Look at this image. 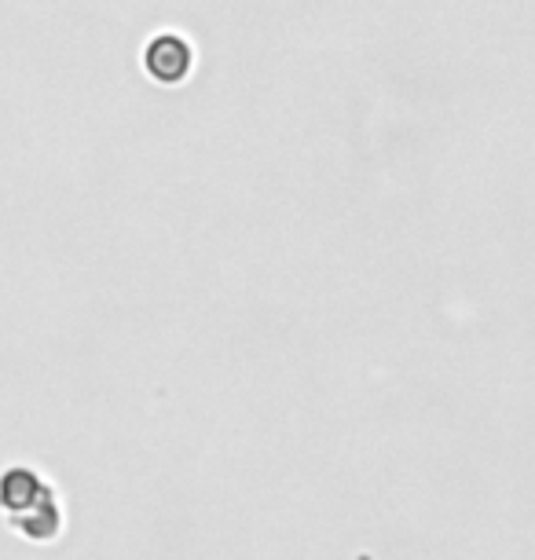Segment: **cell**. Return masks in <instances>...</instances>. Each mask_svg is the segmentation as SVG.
<instances>
[{"label":"cell","instance_id":"cell-1","mask_svg":"<svg viewBox=\"0 0 535 560\" xmlns=\"http://www.w3.org/2000/svg\"><path fill=\"white\" fill-rule=\"evenodd\" d=\"M143 70L159 84H184L195 70V48L181 34H159L143 48Z\"/></svg>","mask_w":535,"mask_h":560},{"label":"cell","instance_id":"cell-2","mask_svg":"<svg viewBox=\"0 0 535 560\" xmlns=\"http://www.w3.org/2000/svg\"><path fill=\"white\" fill-rule=\"evenodd\" d=\"M51 494H56V488L26 465H12V469L0 472V510H4L8 521H19L30 510L45 505Z\"/></svg>","mask_w":535,"mask_h":560},{"label":"cell","instance_id":"cell-3","mask_svg":"<svg viewBox=\"0 0 535 560\" xmlns=\"http://www.w3.org/2000/svg\"><path fill=\"white\" fill-rule=\"evenodd\" d=\"M8 524H12L23 538H30V542H51V538H59V532H62L59 494H51L45 505H37V510H30L26 516H19V521H8Z\"/></svg>","mask_w":535,"mask_h":560}]
</instances>
